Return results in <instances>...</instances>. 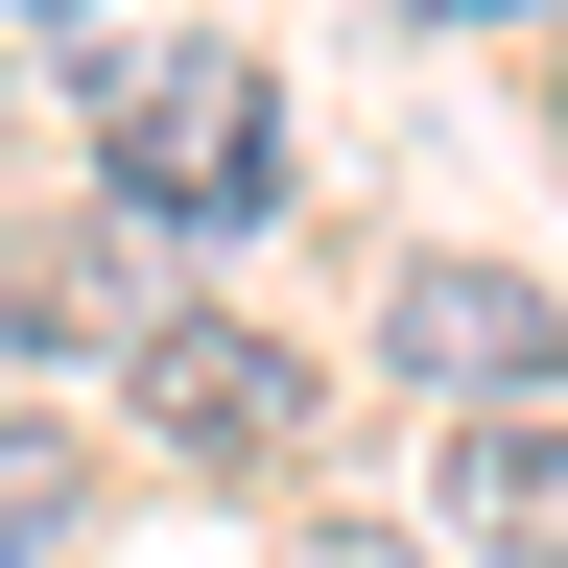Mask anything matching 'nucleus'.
<instances>
[{
    "label": "nucleus",
    "instance_id": "nucleus-1",
    "mask_svg": "<svg viewBox=\"0 0 568 568\" xmlns=\"http://www.w3.org/2000/svg\"><path fill=\"white\" fill-rule=\"evenodd\" d=\"M95 166L142 237H261L284 213V95L237 48H95Z\"/></svg>",
    "mask_w": 568,
    "mask_h": 568
},
{
    "label": "nucleus",
    "instance_id": "nucleus-2",
    "mask_svg": "<svg viewBox=\"0 0 568 568\" xmlns=\"http://www.w3.org/2000/svg\"><path fill=\"white\" fill-rule=\"evenodd\" d=\"M142 426L213 450V474H284V450H308V355L237 332V308H142Z\"/></svg>",
    "mask_w": 568,
    "mask_h": 568
},
{
    "label": "nucleus",
    "instance_id": "nucleus-3",
    "mask_svg": "<svg viewBox=\"0 0 568 568\" xmlns=\"http://www.w3.org/2000/svg\"><path fill=\"white\" fill-rule=\"evenodd\" d=\"M379 355H403L426 403H545V379H568V308L497 284V261H426L403 308H379Z\"/></svg>",
    "mask_w": 568,
    "mask_h": 568
},
{
    "label": "nucleus",
    "instance_id": "nucleus-4",
    "mask_svg": "<svg viewBox=\"0 0 568 568\" xmlns=\"http://www.w3.org/2000/svg\"><path fill=\"white\" fill-rule=\"evenodd\" d=\"M450 521L497 568H568V426H474V450H450Z\"/></svg>",
    "mask_w": 568,
    "mask_h": 568
},
{
    "label": "nucleus",
    "instance_id": "nucleus-5",
    "mask_svg": "<svg viewBox=\"0 0 568 568\" xmlns=\"http://www.w3.org/2000/svg\"><path fill=\"white\" fill-rule=\"evenodd\" d=\"M71 521H95V450H71L48 403H0V568H48Z\"/></svg>",
    "mask_w": 568,
    "mask_h": 568
},
{
    "label": "nucleus",
    "instance_id": "nucleus-6",
    "mask_svg": "<svg viewBox=\"0 0 568 568\" xmlns=\"http://www.w3.org/2000/svg\"><path fill=\"white\" fill-rule=\"evenodd\" d=\"M284 568H426V545H379V521H308V545H284Z\"/></svg>",
    "mask_w": 568,
    "mask_h": 568
},
{
    "label": "nucleus",
    "instance_id": "nucleus-7",
    "mask_svg": "<svg viewBox=\"0 0 568 568\" xmlns=\"http://www.w3.org/2000/svg\"><path fill=\"white\" fill-rule=\"evenodd\" d=\"M24 332H48V284H24V261H0V355H24Z\"/></svg>",
    "mask_w": 568,
    "mask_h": 568
},
{
    "label": "nucleus",
    "instance_id": "nucleus-8",
    "mask_svg": "<svg viewBox=\"0 0 568 568\" xmlns=\"http://www.w3.org/2000/svg\"><path fill=\"white\" fill-rule=\"evenodd\" d=\"M545 95H568V71H545Z\"/></svg>",
    "mask_w": 568,
    "mask_h": 568
}]
</instances>
